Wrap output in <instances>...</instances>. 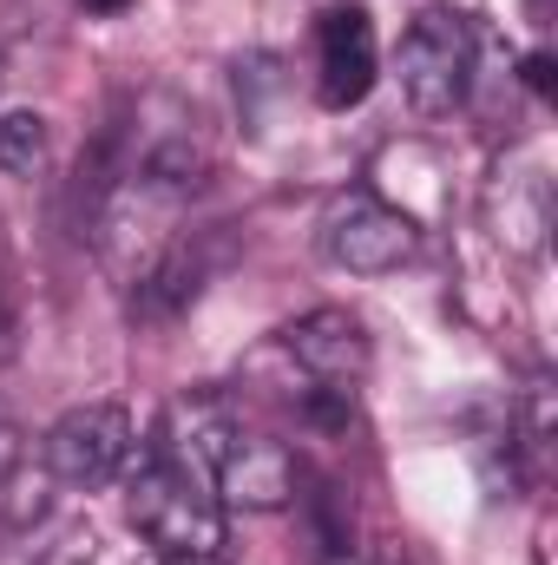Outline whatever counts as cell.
Wrapping results in <instances>:
<instances>
[{"label": "cell", "instance_id": "6", "mask_svg": "<svg viewBox=\"0 0 558 565\" xmlns=\"http://www.w3.org/2000/svg\"><path fill=\"white\" fill-rule=\"evenodd\" d=\"M282 355L302 369V408L309 402H355L368 375V329L348 309H309L302 322L282 329Z\"/></svg>", "mask_w": 558, "mask_h": 565}, {"label": "cell", "instance_id": "8", "mask_svg": "<svg viewBox=\"0 0 558 565\" xmlns=\"http://www.w3.org/2000/svg\"><path fill=\"white\" fill-rule=\"evenodd\" d=\"M486 231L513 257L546 250V231H552V178H546V164H533V158L500 164V178L486 184Z\"/></svg>", "mask_w": 558, "mask_h": 565}, {"label": "cell", "instance_id": "13", "mask_svg": "<svg viewBox=\"0 0 558 565\" xmlns=\"http://www.w3.org/2000/svg\"><path fill=\"white\" fill-rule=\"evenodd\" d=\"M158 565H224V553H178V559H158Z\"/></svg>", "mask_w": 558, "mask_h": 565}, {"label": "cell", "instance_id": "10", "mask_svg": "<svg viewBox=\"0 0 558 565\" xmlns=\"http://www.w3.org/2000/svg\"><path fill=\"white\" fill-rule=\"evenodd\" d=\"M46 164V119L40 113H7L0 119V178H33Z\"/></svg>", "mask_w": 558, "mask_h": 565}, {"label": "cell", "instance_id": "2", "mask_svg": "<svg viewBox=\"0 0 558 565\" xmlns=\"http://www.w3.org/2000/svg\"><path fill=\"white\" fill-rule=\"evenodd\" d=\"M473 73H480V33H473L466 13L427 7V13L408 20V33L395 46V79H401V99L420 119L460 113L466 93H473Z\"/></svg>", "mask_w": 558, "mask_h": 565}, {"label": "cell", "instance_id": "4", "mask_svg": "<svg viewBox=\"0 0 558 565\" xmlns=\"http://www.w3.org/2000/svg\"><path fill=\"white\" fill-rule=\"evenodd\" d=\"M139 454V427L119 402H86V408H66L60 422L46 427L40 440V467L53 487H73V493H99L112 487Z\"/></svg>", "mask_w": 558, "mask_h": 565}, {"label": "cell", "instance_id": "12", "mask_svg": "<svg viewBox=\"0 0 558 565\" xmlns=\"http://www.w3.org/2000/svg\"><path fill=\"white\" fill-rule=\"evenodd\" d=\"M526 86H533V93H552V60H546V53L526 60Z\"/></svg>", "mask_w": 558, "mask_h": 565}, {"label": "cell", "instance_id": "5", "mask_svg": "<svg viewBox=\"0 0 558 565\" xmlns=\"http://www.w3.org/2000/svg\"><path fill=\"white\" fill-rule=\"evenodd\" d=\"M204 467H211V487L224 507H244V513H277L296 500V454L270 440V434H250V427L211 422L204 440H197Z\"/></svg>", "mask_w": 558, "mask_h": 565}, {"label": "cell", "instance_id": "9", "mask_svg": "<svg viewBox=\"0 0 558 565\" xmlns=\"http://www.w3.org/2000/svg\"><path fill=\"white\" fill-rule=\"evenodd\" d=\"M204 277H211V250H204V237H178V244H164L139 277H132V316H139V322H171V316H184V309L204 296Z\"/></svg>", "mask_w": 558, "mask_h": 565}, {"label": "cell", "instance_id": "15", "mask_svg": "<svg viewBox=\"0 0 558 565\" xmlns=\"http://www.w3.org/2000/svg\"><path fill=\"white\" fill-rule=\"evenodd\" d=\"M526 7H533V20H546V0H526Z\"/></svg>", "mask_w": 558, "mask_h": 565}, {"label": "cell", "instance_id": "7", "mask_svg": "<svg viewBox=\"0 0 558 565\" xmlns=\"http://www.w3.org/2000/svg\"><path fill=\"white\" fill-rule=\"evenodd\" d=\"M382 53H375V20L362 7H329L315 20V106L322 113H355L375 93Z\"/></svg>", "mask_w": 558, "mask_h": 565}, {"label": "cell", "instance_id": "14", "mask_svg": "<svg viewBox=\"0 0 558 565\" xmlns=\"http://www.w3.org/2000/svg\"><path fill=\"white\" fill-rule=\"evenodd\" d=\"M79 7H86V13H126L132 0H79Z\"/></svg>", "mask_w": 558, "mask_h": 565}, {"label": "cell", "instance_id": "11", "mask_svg": "<svg viewBox=\"0 0 558 565\" xmlns=\"http://www.w3.org/2000/svg\"><path fill=\"white\" fill-rule=\"evenodd\" d=\"M93 559H99L93 526H66V533H60V540H53V546H46L33 565H93Z\"/></svg>", "mask_w": 558, "mask_h": 565}, {"label": "cell", "instance_id": "1", "mask_svg": "<svg viewBox=\"0 0 558 565\" xmlns=\"http://www.w3.org/2000/svg\"><path fill=\"white\" fill-rule=\"evenodd\" d=\"M126 520L158 559L178 553H224V500L211 487V467L197 440H151L139 467H126Z\"/></svg>", "mask_w": 558, "mask_h": 565}, {"label": "cell", "instance_id": "3", "mask_svg": "<svg viewBox=\"0 0 558 565\" xmlns=\"http://www.w3.org/2000/svg\"><path fill=\"white\" fill-rule=\"evenodd\" d=\"M315 250H322L335 270H348V277H388V270L415 264L420 224L401 204H388L382 191L355 184V191L329 198V211H322V224H315Z\"/></svg>", "mask_w": 558, "mask_h": 565}]
</instances>
